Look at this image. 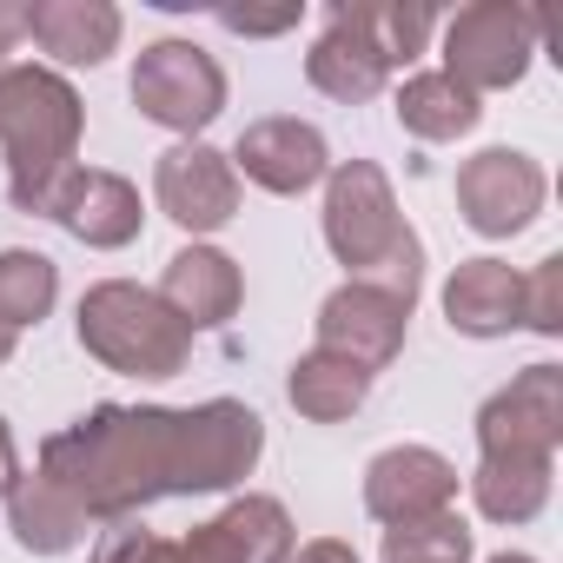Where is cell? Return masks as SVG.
Instances as JSON below:
<instances>
[{
    "instance_id": "cell-1",
    "label": "cell",
    "mask_w": 563,
    "mask_h": 563,
    "mask_svg": "<svg viewBox=\"0 0 563 563\" xmlns=\"http://www.w3.org/2000/svg\"><path fill=\"white\" fill-rule=\"evenodd\" d=\"M265 418L239 398L206 405H93L41 444V477L87 523H133L159 497H212L252 477Z\"/></svg>"
},
{
    "instance_id": "cell-2",
    "label": "cell",
    "mask_w": 563,
    "mask_h": 563,
    "mask_svg": "<svg viewBox=\"0 0 563 563\" xmlns=\"http://www.w3.org/2000/svg\"><path fill=\"white\" fill-rule=\"evenodd\" d=\"M87 133V107L60 67H0V153H8V199L21 212H54L74 153Z\"/></svg>"
},
{
    "instance_id": "cell-3",
    "label": "cell",
    "mask_w": 563,
    "mask_h": 563,
    "mask_svg": "<svg viewBox=\"0 0 563 563\" xmlns=\"http://www.w3.org/2000/svg\"><path fill=\"white\" fill-rule=\"evenodd\" d=\"M74 332H80L87 358H100L107 372H126V378H179L192 358V332L159 306L153 286H133V278L87 286Z\"/></svg>"
},
{
    "instance_id": "cell-4",
    "label": "cell",
    "mask_w": 563,
    "mask_h": 563,
    "mask_svg": "<svg viewBox=\"0 0 563 563\" xmlns=\"http://www.w3.org/2000/svg\"><path fill=\"white\" fill-rule=\"evenodd\" d=\"M418 286H424V252L372 272V278H345V286L319 306V352L358 365L365 378H378L398 352H405V332H411V312H418Z\"/></svg>"
},
{
    "instance_id": "cell-5",
    "label": "cell",
    "mask_w": 563,
    "mask_h": 563,
    "mask_svg": "<svg viewBox=\"0 0 563 563\" xmlns=\"http://www.w3.org/2000/svg\"><path fill=\"white\" fill-rule=\"evenodd\" d=\"M325 245L352 278H372V272L424 252L418 232L398 212V192H391L385 166H372V159H345V166L325 173Z\"/></svg>"
},
{
    "instance_id": "cell-6",
    "label": "cell",
    "mask_w": 563,
    "mask_h": 563,
    "mask_svg": "<svg viewBox=\"0 0 563 563\" xmlns=\"http://www.w3.org/2000/svg\"><path fill=\"white\" fill-rule=\"evenodd\" d=\"M537 34L543 21L530 8H510V0H477V8H457V21L444 27V67L464 93H510L530 60H537Z\"/></svg>"
},
{
    "instance_id": "cell-7",
    "label": "cell",
    "mask_w": 563,
    "mask_h": 563,
    "mask_svg": "<svg viewBox=\"0 0 563 563\" xmlns=\"http://www.w3.org/2000/svg\"><path fill=\"white\" fill-rule=\"evenodd\" d=\"M133 107L166 133H206L225 113V74L199 41H153L133 60Z\"/></svg>"
},
{
    "instance_id": "cell-8",
    "label": "cell",
    "mask_w": 563,
    "mask_h": 563,
    "mask_svg": "<svg viewBox=\"0 0 563 563\" xmlns=\"http://www.w3.org/2000/svg\"><path fill=\"white\" fill-rule=\"evenodd\" d=\"M292 550H299V530H292L286 504L245 490L212 523H199L186 537H153L146 563H292Z\"/></svg>"
},
{
    "instance_id": "cell-9",
    "label": "cell",
    "mask_w": 563,
    "mask_h": 563,
    "mask_svg": "<svg viewBox=\"0 0 563 563\" xmlns=\"http://www.w3.org/2000/svg\"><path fill=\"white\" fill-rule=\"evenodd\" d=\"M543 199H550V179L517 146H484L457 166V212L477 239H517L523 225H537Z\"/></svg>"
},
{
    "instance_id": "cell-10",
    "label": "cell",
    "mask_w": 563,
    "mask_h": 563,
    "mask_svg": "<svg viewBox=\"0 0 563 563\" xmlns=\"http://www.w3.org/2000/svg\"><path fill=\"white\" fill-rule=\"evenodd\" d=\"M563 444V365H523L477 411V457H556Z\"/></svg>"
},
{
    "instance_id": "cell-11",
    "label": "cell",
    "mask_w": 563,
    "mask_h": 563,
    "mask_svg": "<svg viewBox=\"0 0 563 563\" xmlns=\"http://www.w3.org/2000/svg\"><path fill=\"white\" fill-rule=\"evenodd\" d=\"M457 504V464L431 444H391L365 464V510L385 530L431 523Z\"/></svg>"
},
{
    "instance_id": "cell-12",
    "label": "cell",
    "mask_w": 563,
    "mask_h": 563,
    "mask_svg": "<svg viewBox=\"0 0 563 563\" xmlns=\"http://www.w3.org/2000/svg\"><path fill=\"white\" fill-rule=\"evenodd\" d=\"M225 159H232V173H245L258 192H278V199H299V192H312V186L332 173L325 133H319L312 120H299V113L252 120Z\"/></svg>"
},
{
    "instance_id": "cell-13",
    "label": "cell",
    "mask_w": 563,
    "mask_h": 563,
    "mask_svg": "<svg viewBox=\"0 0 563 563\" xmlns=\"http://www.w3.org/2000/svg\"><path fill=\"white\" fill-rule=\"evenodd\" d=\"M153 199H159V212L179 225V232H219L232 212H239V173H232V159L219 153V146H206V140H179V146H166L159 153V166H153Z\"/></svg>"
},
{
    "instance_id": "cell-14",
    "label": "cell",
    "mask_w": 563,
    "mask_h": 563,
    "mask_svg": "<svg viewBox=\"0 0 563 563\" xmlns=\"http://www.w3.org/2000/svg\"><path fill=\"white\" fill-rule=\"evenodd\" d=\"M159 306L186 325V332H219L232 312H239V299H245V272H239V258H225L219 245H179L173 258H166V272H159Z\"/></svg>"
},
{
    "instance_id": "cell-15",
    "label": "cell",
    "mask_w": 563,
    "mask_h": 563,
    "mask_svg": "<svg viewBox=\"0 0 563 563\" xmlns=\"http://www.w3.org/2000/svg\"><path fill=\"white\" fill-rule=\"evenodd\" d=\"M47 219H60V225H67L80 245H93V252H120V245L140 239L146 206H140V186H133V179L100 173V166H74Z\"/></svg>"
},
{
    "instance_id": "cell-16",
    "label": "cell",
    "mask_w": 563,
    "mask_h": 563,
    "mask_svg": "<svg viewBox=\"0 0 563 563\" xmlns=\"http://www.w3.org/2000/svg\"><path fill=\"white\" fill-rule=\"evenodd\" d=\"M444 319L464 339L523 332V272L504 265V258H464L444 286Z\"/></svg>"
},
{
    "instance_id": "cell-17",
    "label": "cell",
    "mask_w": 563,
    "mask_h": 563,
    "mask_svg": "<svg viewBox=\"0 0 563 563\" xmlns=\"http://www.w3.org/2000/svg\"><path fill=\"white\" fill-rule=\"evenodd\" d=\"M120 34L126 21L113 0H34L27 8V41L60 67H100L107 54H120Z\"/></svg>"
},
{
    "instance_id": "cell-18",
    "label": "cell",
    "mask_w": 563,
    "mask_h": 563,
    "mask_svg": "<svg viewBox=\"0 0 563 563\" xmlns=\"http://www.w3.org/2000/svg\"><path fill=\"white\" fill-rule=\"evenodd\" d=\"M306 80H312L319 93L358 107V100H378L391 74H385V60L372 54V41L345 21V8H332V14H325V34H319L312 54H306Z\"/></svg>"
},
{
    "instance_id": "cell-19",
    "label": "cell",
    "mask_w": 563,
    "mask_h": 563,
    "mask_svg": "<svg viewBox=\"0 0 563 563\" xmlns=\"http://www.w3.org/2000/svg\"><path fill=\"white\" fill-rule=\"evenodd\" d=\"M8 530H14V543L34 550V556H67L74 543H87L93 523H87L41 471H21L14 490H8Z\"/></svg>"
},
{
    "instance_id": "cell-20",
    "label": "cell",
    "mask_w": 563,
    "mask_h": 563,
    "mask_svg": "<svg viewBox=\"0 0 563 563\" xmlns=\"http://www.w3.org/2000/svg\"><path fill=\"white\" fill-rule=\"evenodd\" d=\"M556 457H477L471 471V504L490 523H530L550 504Z\"/></svg>"
},
{
    "instance_id": "cell-21",
    "label": "cell",
    "mask_w": 563,
    "mask_h": 563,
    "mask_svg": "<svg viewBox=\"0 0 563 563\" xmlns=\"http://www.w3.org/2000/svg\"><path fill=\"white\" fill-rule=\"evenodd\" d=\"M391 113H398V126H405L411 140H431V146H444V140H464V133L484 120L477 93H464L451 74H411V80L398 87Z\"/></svg>"
},
{
    "instance_id": "cell-22",
    "label": "cell",
    "mask_w": 563,
    "mask_h": 563,
    "mask_svg": "<svg viewBox=\"0 0 563 563\" xmlns=\"http://www.w3.org/2000/svg\"><path fill=\"white\" fill-rule=\"evenodd\" d=\"M286 398H292V411H299V418H312V424H345V418H358V411H365L372 378H365L358 365H345V358H332V352H319V345H312V352L292 365Z\"/></svg>"
},
{
    "instance_id": "cell-23",
    "label": "cell",
    "mask_w": 563,
    "mask_h": 563,
    "mask_svg": "<svg viewBox=\"0 0 563 563\" xmlns=\"http://www.w3.org/2000/svg\"><path fill=\"white\" fill-rule=\"evenodd\" d=\"M339 8H345V21L372 41V54L385 60V74L411 67V60L431 47V27H438V14L424 8V0H339Z\"/></svg>"
},
{
    "instance_id": "cell-24",
    "label": "cell",
    "mask_w": 563,
    "mask_h": 563,
    "mask_svg": "<svg viewBox=\"0 0 563 563\" xmlns=\"http://www.w3.org/2000/svg\"><path fill=\"white\" fill-rule=\"evenodd\" d=\"M60 306V265L47 252H27V245H8L0 252V332H27L41 325L47 312Z\"/></svg>"
},
{
    "instance_id": "cell-25",
    "label": "cell",
    "mask_w": 563,
    "mask_h": 563,
    "mask_svg": "<svg viewBox=\"0 0 563 563\" xmlns=\"http://www.w3.org/2000/svg\"><path fill=\"white\" fill-rule=\"evenodd\" d=\"M385 563H471V523L457 510H444L431 523L385 530Z\"/></svg>"
},
{
    "instance_id": "cell-26",
    "label": "cell",
    "mask_w": 563,
    "mask_h": 563,
    "mask_svg": "<svg viewBox=\"0 0 563 563\" xmlns=\"http://www.w3.org/2000/svg\"><path fill=\"white\" fill-rule=\"evenodd\" d=\"M523 332L563 339V258L556 252L537 272H523Z\"/></svg>"
},
{
    "instance_id": "cell-27",
    "label": "cell",
    "mask_w": 563,
    "mask_h": 563,
    "mask_svg": "<svg viewBox=\"0 0 563 563\" xmlns=\"http://www.w3.org/2000/svg\"><path fill=\"white\" fill-rule=\"evenodd\" d=\"M299 21H306V0H286V8H219V27L225 34H245V41L292 34Z\"/></svg>"
},
{
    "instance_id": "cell-28",
    "label": "cell",
    "mask_w": 563,
    "mask_h": 563,
    "mask_svg": "<svg viewBox=\"0 0 563 563\" xmlns=\"http://www.w3.org/2000/svg\"><path fill=\"white\" fill-rule=\"evenodd\" d=\"M153 556V530H133V523H113L107 537H100V550L87 556V563H146Z\"/></svg>"
},
{
    "instance_id": "cell-29",
    "label": "cell",
    "mask_w": 563,
    "mask_h": 563,
    "mask_svg": "<svg viewBox=\"0 0 563 563\" xmlns=\"http://www.w3.org/2000/svg\"><path fill=\"white\" fill-rule=\"evenodd\" d=\"M292 563H358V550L345 537H312V543L292 550Z\"/></svg>"
},
{
    "instance_id": "cell-30",
    "label": "cell",
    "mask_w": 563,
    "mask_h": 563,
    "mask_svg": "<svg viewBox=\"0 0 563 563\" xmlns=\"http://www.w3.org/2000/svg\"><path fill=\"white\" fill-rule=\"evenodd\" d=\"M21 41H27V8H14V0H0V60H8Z\"/></svg>"
},
{
    "instance_id": "cell-31",
    "label": "cell",
    "mask_w": 563,
    "mask_h": 563,
    "mask_svg": "<svg viewBox=\"0 0 563 563\" xmlns=\"http://www.w3.org/2000/svg\"><path fill=\"white\" fill-rule=\"evenodd\" d=\"M14 477H21V444H14V431H8V418H0V497L14 490Z\"/></svg>"
},
{
    "instance_id": "cell-32",
    "label": "cell",
    "mask_w": 563,
    "mask_h": 563,
    "mask_svg": "<svg viewBox=\"0 0 563 563\" xmlns=\"http://www.w3.org/2000/svg\"><path fill=\"white\" fill-rule=\"evenodd\" d=\"M14 345H21L14 332H0V365H8V358H14Z\"/></svg>"
},
{
    "instance_id": "cell-33",
    "label": "cell",
    "mask_w": 563,
    "mask_h": 563,
    "mask_svg": "<svg viewBox=\"0 0 563 563\" xmlns=\"http://www.w3.org/2000/svg\"><path fill=\"white\" fill-rule=\"evenodd\" d=\"M490 563H537V556H523V550H504V556H490Z\"/></svg>"
}]
</instances>
